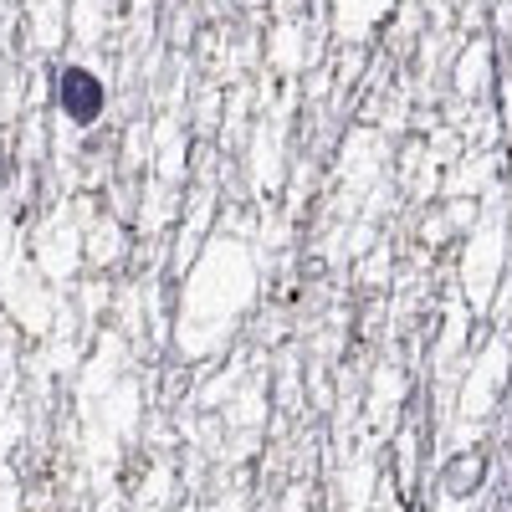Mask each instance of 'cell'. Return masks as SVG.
<instances>
[{
  "label": "cell",
  "instance_id": "cell-1",
  "mask_svg": "<svg viewBox=\"0 0 512 512\" xmlns=\"http://www.w3.org/2000/svg\"><path fill=\"white\" fill-rule=\"evenodd\" d=\"M251 292H256V272L236 241H216L200 256L190 277V303L180 308V344L190 338V359L221 344L231 323L241 318V308L251 303Z\"/></svg>",
  "mask_w": 512,
  "mask_h": 512
},
{
  "label": "cell",
  "instance_id": "cell-3",
  "mask_svg": "<svg viewBox=\"0 0 512 512\" xmlns=\"http://www.w3.org/2000/svg\"><path fill=\"white\" fill-rule=\"evenodd\" d=\"M395 0H333V21L344 36H369L384 16H390Z\"/></svg>",
  "mask_w": 512,
  "mask_h": 512
},
{
  "label": "cell",
  "instance_id": "cell-2",
  "mask_svg": "<svg viewBox=\"0 0 512 512\" xmlns=\"http://www.w3.org/2000/svg\"><path fill=\"white\" fill-rule=\"evenodd\" d=\"M52 103H57V113H62L72 128H93V123H103V113H108V82H103L93 67L72 62V67L57 72Z\"/></svg>",
  "mask_w": 512,
  "mask_h": 512
}]
</instances>
